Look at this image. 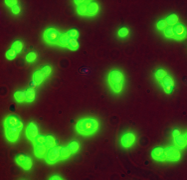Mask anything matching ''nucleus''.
Masks as SVG:
<instances>
[{
	"label": "nucleus",
	"instance_id": "1",
	"mask_svg": "<svg viewBox=\"0 0 187 180\" xmlns=\"http://www.w3.org/2000/svg\"><path fill=\"white\" fill-rule=\"evenodd\" d=\"M77 131L83 135H91L95 133L99 128V122L95 118H84L79 120L76 126Z\"/></svg>",
	"mask_w": 187,
	"mask_h": 180
},
{
	"label": "nucleus",
	"instance_id": "2",
	"mask_svg": "<svg viewBox=\"0 0 187 180\" xmlns=\"http://www.w3.org/2000/svg\"><path fill=\"white\" fill-rule=\"evenodd\" d=\"M180 158V152L176 147L169 146L165 148L163 154L159 160H166V161H178Z\"/></svg>",
	"mask_w": 187,
	"mask_h": 180
},
{
	"label": "nucleus",
	"instance_id": "3",
	"mask_svg": "<svg viewBox=\"0 0 187 180\" xmlns=\"http://www.w3.org/2000/svg\"><path fill=\"white\" fill-rule=\"evenodd\" d=\"M59 36H60L59 31L53 27L48 28L45 31V33H44V39H45L46 41L51 42V43H57L58 39H59Z\"/></svg>",
	"mask_w": 187,
	"mask_h": 180
},
{
	"label": "nucleus",
	"instance_id": "4",
	"mask_svg": "<svg viewBox=\"0 0 187 180\" xmlns=\"http://www.w3.org/2000/svg\"><path fill=\"white\" fill-rule=\"evenodd\" d=\"M59 157H60V147L58 146L51 147L46 154L47 161L50 162V163H53V162L57 161L58 159H59Z\"/></svg>",
	"mask_w": 187,
	"mask_h": 180
},
{
	"label": "nucleus",
	"instance_id": "5",
	"mask_svg": "<svg viewBox=\"0 0 187 180\" xmlns=\"http://www.w3.org/2000/svg\"><path fill=\"white\" fill-rule=\"evenodd\" d=\"M5 126H12V127H17V128H22L23 127V122L19 119L17 115H9L5 119Z\"/></svg>",
	"mask_w": 187,
	"mask_h": 180
},
{
	"label": "nucleus",
	"instance_id": "6",
	"mask_svg": "<svg viewBox=\"0 0 187 180\" xmlns=\"http://www.w3.org/2000/svg\"><path fill=\"white\" fill-rule=\"evenodd\" d=\"M39 134V128H38L37 124L35 122H30L27 125V128H26V135L29 139L31 140H34L35 138L37 137V135Z\"/></svg>",
	"mask_w": 187,
	"mask_h": 180
},
{
	"label": "nucleus",
	"instance_id": "7",
	"mask_svg": "<svg viewBox=\"0 0 187 180\" xmlns=\"http://www.w3.org/2000/svg\"><path fill=\"white\" fill-rule=\"evenodd\" d=\"M5 134L8 140L15 141L19 137V128L12 126H5Z\"/></svg>",
	"mask_w": 187,
	"mask_h": 180
},
{
	"label": "nucleus",
	"instance_id": "8",
	"mask_svg": "<svg viewBox=\"0 0 187 180\" xmlns=\"http://www.w3.org/2000/svg\"><path fill=\"white\" fill-rule=\"evenodd\" d=\"M134 141H135V134H134V133H131V132H127L122 135L121 143L122 146L130 147V145H133L134 143Z\"/></svg>",
	"mask_w": 187,
	"mask_h": 180
},
{
	"label": "nucleus",
	"instance_id": "9",
	"mask_svg": "<svg viewBox=\"0 0 187 180\" xmlns=\"http://www.w3.org/2000/svg\"><path fill=\"white\" fill-rule=\"evenodd\" d=\"M122 79H124V76H122V73L121 71L113 69V70L110 72L109 74L110 83H121Z\"/></svg>",
	"mask_w": 187,
	"mask_h": 180
},
{
	"label": "nucleus",
	"instance_id": "10",
	"mask_svg": "<svg viewBox=\"0 0 187 180\" xmlns=\"http://www.w3.org/2000/svg\"><path fill=\"white\" fill-rule=\"evenodd\" d=\"M161 85L163 86V89H164L166 92H168V93H171L172 87L174 86V81H173V79H172L170 76L166 75L165 77L162 78Z\"/></svg>",
	"mask_w": 187,
	"mask_h": 180
},
{
	"label": "nucleus",
	"instance_id": "11",
	"mask_svg": "<svg viewBox=\"0 0 187 180\" xmlns=\"http://www.w3.org/2000/svg\"><path fill=\"white\" fill-rule=\"evenodd\" d=\"M185 26L183 24H175L173 26V36H175L176 38L180 39L183 38L185 36Z\"/></svg>",
	"mask_w": 187,
	"mask_h": 180
},
{
	"label": "nucleus",
	"instance_id": "12",
	"mask_svg": "<svg viewBox=\"0 0 187 180\" xmlns=\"http://www.w3.org/2000/svg\"><path fill=\"white\" fill-rule=\"evenodd\" d=\"M46 145L45 144H36L34 147V152L38 157H42L46 153Z\"/></svg>",
	"mask_w": 187,
	"mask_h": 180
},
{
	"label": "nucleus",
	"instance_id": "13",
	"mask_svg": "<svg viewBox=\"0 0 187 180\" xmlns=\"http://www.w3.org/2000/svg\"><path fill=\"white\" fill-rule=\"evenodd\" d=\"M45 77H46V74L44 73V72L41 70H36L34 72V76H33V79L34 81L36 82L37 84H40V83H42L43 82V80L45 79Z\"/></svg>",
	"mask_w": 187,
	"mask_h": 180
},
{
	"label": "nucleus",
	"instance_id": "14",
	"mask_svg": "<svg viewBox=\"0 0 187 180\" xmlns=\"http://www.w3.org/2000/svg\"><path fill=\"white\" fill-rule=\"evenodd\" d=\"M175 144L179 147H185L186 145V135L185 134H178L174 137Z\"/></svg>",
	"mask_w": 187,
	"mask_h": 180
},
{
	"label": "nucleus",
	"instance_id": "15",
	"mask_svg": "<svg viewBox=\"0 0 187 180\" xmlns=\"http://www.w3.org/2000/svg\"><path fill=\"white\" fill-rule=\"evenodd\" d=\"M163 151H164V148L163 147L156 146L154 147L152 151H151V155H152V157L155 159V160H159V158L161 157L163 154Z\"/></svg>",
	"mask_w": 187,
	"mask_h": 180
},
{
	"label": "nucleus",
	"instance_id": "16",
	"mask_svg": "<svg viewBox=\"0 0 187 180\" xmlns=\"http://www.w3.org/2000/svg\"><path fill=\"white\" fill-rule=\"evenodd\" d=\"M99 11V5L96 1H91L88 4V14L90 15H94Z\"/></svg>",
	"mask_w": 187,
	"mask_h": 180
},
{
	"label": "nucleus",
	"instance_id": "17",
	"mask_svg": "<svg viewBox=\"0 0 187 180\" xmlns=\"http://www.w3.org/2000/svg\"><path fill=\"white\" fill-rule=\"evenodd\" d=\"M69 40H70V36L68 35V33H62V34H60L57 43L60 46H68Z\"/></svg>",
	"mask_w": 187,
	"mask_h": 180
},
{
	"label": "nucleus",
	"instance_id": "18",
	"mask_svg": "<svg viewBox=\"0 0 187 180\" xmlns=\"http://www.w3.org/2000/svg\"><path fill=\"white\" fill-rule=\"evenodd\" d=\"M177 20H178L177 14L171 13V14H169V15H168L167 17H166L165 21H166V23H167V25H168V26H174L175 24H176Z\"/></svg>",
	"mask_w": 187,
	"mask_h": 180
},
{
	"label": "nucleus",
	"instance_id": "19",
	"mask_svg": "<svg viewBox=\"0 0 187 180\" xmlns=\"http://www.w3.org/2000/svg\"><path fill=\"white\" fill-rule=\"evenodd\" d=\"M14 97L18 102H23L26 100V92L22 91V90H16L14 92Z\"/></svg>",
	"mask_w": 187,
	"mask_h": 180
},
{
	"label": "nucleus",
	"instance_id": "20",
	"mask_svg": "<svg viewBox=\"0 0 187 180\" xmlns=\"http://www.w3.org/2000/svg\"><path fill=\"white\" fill-rule=\"evenodd\" d=\"M45 145L47 147H49V148L56 146V139H55V137L53 135L49 134V135L46 136V143H45Z\"/></svg>",
	"mask_w": 187,
	"mask_h": 180
},
{
	"label": "nucleus",
	"instance_id": "21",
	"mask_svg": "<svg viewBox=\"0 0 187 180\" xmlns=\"http://www.w3.org/2000/svg\"><path fill=\"white\" fill-rule=\"evenodd\" d=\"M68 147L70 148V150L72 151V153H75V152H77L79 150V148H80V142L78 140H73L69 143Z\"/></svg>",
	"mask_w": 187,
	"mask_h": 180
},
{
	"label": "nucleus",
	"instance_id": "22",
	"mask_svg": "<svg viewBox=\"0 0 187 180\" xmlns=\"http://www.w3.org/2000/svg\"><path fill=\"white\" fill-rule=\"evenodd\" d=\"M72 155V151L69 147H60V156L62 158H67Z\"/></svg>",
	"mask_w": 187,
	"mask_h": 180
},
{
	"label": "nucleus",
	"instance_id": "23",
	"mask_svg": "<svg viewBox=\"0 0 187 180\" xmlns=\"http://www.w3.org/2000/svg\"><path fill=\"white\" fill-rule=\"evenodd\" d=\"M25 92H26V100L27 101H32L35 99L36 93H35V90L33 88H28Z\"/></svg>",
	"mask_w": 187,
	"mask_h": 180
},
{
	"label": "nucleus",
	"instance_id": "24",
	"mask_svg": "<svg viewBox=\"0 0 187 180\" xmlns=\"http://www.w3.org/2000/svg\"><path fill=\"white\" fill-rule=\"evenodd\" d=\"M23 47H24V43H23L22 40H15L12 43V48H14L17 52L21 51Z\"/></svg>",
	"mask_w": 187,
	"mask_h": 180
},
{
	"label": "nucleus",
	"instance_id": "25",
	"mask_svg": "<svg viewBox=\"0 0 187 180\" xmlns=\"http://www.w3.org/2000/svg\"><path fill=\"white\" fill-rule=\"evenodd\" d=\"M77 11H78L79 14H81V15H85V14H88V4L82 3L80 5H78Z\"/></svg>",
	"mask_w": 187,
	"mask_h": 180
},
{
	"label": "nucleus",
	"instance_id": "26",
	"mask_svg": "<svg viewBox=\"0 0 187 180\" xmlns=\"http://www.w3.org/2000/svg\"><path fill=\"white\" fill-rule=\"evenodd\" d=\"M68 47L71 48L72 50H76L79 47V41L77 38H70L69 43H68Z\"/></svg>",
	"mask_w": 187,
	"mask_h": 180
},
{
	"label": "nucleus",
	"instance_id": "27",
	"mask_svg": "<svg viewBox=\"0 0 187 180\" xmlns=\"http://www.w3.org/2000/svg\"><path fill=\"white\" fill-rule=\"evenodd\" d=\"M21 165L25 168V169H30V168L32 167V165H33V160H32L31 157H29V156H26L25 160L23 161V163Z\"/></svg>",
	"mask_w": 187,
	"mask_h": 180
},
{
	"label": "nucleus",
	"instance_id": "28",
	"mask_svg": "<svg viewBox=\"0 0 187 180\" xmlns=\"http://www.w3.org/2000/svg\"><path fill=\"white\" fill-rule=\"evenodd\" d=\"M166 75H167V71H166L165 69L159 68L155 71V77L157 79H162V78L165 77Z\"/></svg>",
	"mask_w": 187,
	"mask_h": 180
},
{
	"label": "nucleus",
	"instance_id": "29",
	"mask_svg": "<svg viewBox=\"0 0 187 180\" xmlns=\"http://www.w3.org/2000/svg\"><path fill=\"white\" fill-rule=\"evenodd\" d=\"M128 32H130V30H128V28L127 27V26H122V27H121L119 29L118 34H119V36L124 37V36H127L128 34Z\"/></svg>",
	"mask_w": 187,
	"mask_h": 180
},
{
	"label": "nucleus",
	"instance_id": "30",
	"mask_svg": "<svg viewBox=\"0 0 187 180\" xmlns=\"http://www.w3.org/2000/svg\"><path fill=\"white\" fill-rule=\"evenodd\" d=\"M34 142L36 144H45L46 143V136L38 134L37 137L34 139Z\"/></svg>",
	"mask_w": 187,
	"mask_h": 180
},
{
	"label": "nucleus",
	"instance_id": "31",
	"mask_svg": "<svg viewBox=\"0 0 187 180\" xmlns=\"http://www.w3.org/2000/svg\"><path fill=\"white\" fill-rule=\"evenodd\" d=\"M16 55H17V51L14 48H12V47L9 48L6 51V57L9 58V59H12V58L16 57Z\"/></svg>",
	"mask_w": 187,
	"mask_h": 180
},
{
	"label": "nucleus",
	"instance_id": "32",
	"mask_svg": "<svg viewBox=\"0 0 187 180\" xmlns=\"http://www.w3.org/2000/svg\"><path fill=\"white\" fill-rule=\"evenodd\" d=\"M115 92H121L122 90V83H110Z\"/></svg>",
	"mask_w": 187,
	"mask_h": 180
},
{
	"label": "nucleus",
	"instance_id": "33",
	"mask_svg": "<svg viewBox=\"0 0 187 180\" xmlns=\"http://www.w3.org/2000/svg\"><path fill=\"white\" fill-rule=\"evenodd\" d=\"M36 58H37V53L34 51L29 52L27 54V56H26V59H27V61H29V62H33L34 60H36Z\"/></svg>",
	"mask_w": 187,
	"mask_h": 180
},
{
	"label": "nucleus",
	"instance_id": "34",
	"mask_svg": "<svg viewBox=\"0 0 187 180\" xmlns=\"http://www.w3.org/2000/svg\"><path fill=\"white\" fill-rule=\"evenodd\" d=\"M156 26H157V28H158V29L162 30V29H165L168 25H167V23H166L165 19H160V20H158V21H157Z\"/></svg>",
	"mask_w": 187,
	"mask_h": 180
},
{
	"label": "nucleus",
	"instance_id": "35",
	"mask_svg": "<svg viewBox=\"0 0 187 180\" xmlns=\"http://www.w3.org/2000/svg\"><path fill=\"white\" fill-rule=\"evenodd\" d=\"M68 35L70 36V38H77L79 36V31L76 28H72L68 31Z\"/></svg>",
	"mask_w": 187,
	"mask_h": 180
},
{
	"label": "nucleus",
	"instance_id": "36",
	"mask_svg": "<svg viewBox=\"0 0 187 180\" xmlns=\"http://www.w3.org/2000/svg\"><path fill=\"white\" fill-rule=\"evenodd\" d=\"M164 35L167 37L173 36V26H167V27L164 29Z\"/></svg>",
	"mask_w": 187,
	"mask_h": 180
},
{
	"label": "nucleus",
	"instance_id": "37",
	"mask_svg": "<svg viewBox=\"0 0 187 180\" xmlns=\"http://www.w3.org/2000/svg\"><path fill=\"white\" fill-rule=\"evenodd\" d=\"M41 70H42L46 75H49L52 72V67L50 65H43L42 68H41Z\"/></svg>",
	"mask_w": 187,
	"mask_h": 180
},
{
	"label": "nucleus",
	"instance_id": "38",
	"mask_svg": "<svg viewBox=\"0 0 187 180\" xmlns=\"http://www.w3.org/2000/svg\"><path fill=\"white\" fill-rule=\"evenodd\" d=\"M25 158H26L25 154H23V153H19V154L16 156V161L18 162L19 164H22L23 161L25 160Z\"/></svg>",
	"mask_w": 187,
	"mask_h": 180
},
{
	"label": "nucleus",
	"instance_id": "39",
	"mask_svg": "<svg viewBox=\"0 0 187 180\" xmlns=\"http://www.w3.org/2000/svg\"><path fill=\"white\" fill-rule=\"evenodd\" d=\"M4 2L6 5H9V6H12V7L18 4V1H17V0H6V1H4Z\"/></svg>",
	"mask_w": 187,
	"mask_h": 180
},
{
	"label": "nucleus",
	"instance_id": "40",
	"mask_svg": "<svg viewBox=\"0 0 187 180\" xmlns=\"http://www.w3.org/2000/svg\"><path fill=\"white\" fill-rule=\"evenodd\" d=\"M20 10H21V7H20V5H18V4L12 7V12L14 14H18L20 12Z\"/></svg>",
	"mask_w": 187,
	"mask_h": 180
},
{
	"label": "nucleus",
	"instance_id": "41",
	"mask_svg": "<svg viewBox=\"0 0 187 180\" xmlns=\"http://www.w3.org/2000/svg\"><path fill=\"white\" fill-rule=\"evenodd\" d=\"M178 134H180L179 129H177V128L173 129V132H172V135H173V137H175V136H177Z\"/></svg>",
	"mask_w": 187,
	"mask_h": 180
},
{
	"label": "nucleus",
	"instance_id": "42",
	"mask_svg": "<svg viewBox=\"0 0 187 180\" xmlns=\"http://www.w3.org/2000/svg\"><path fill=\"white\" fill-rule=\"evenodd\" d=\"M50 179H52V180H61L62 179V177L59 176V175H53Z\"/></svg>",
	"mask_w": 187,
	"mask_h": 180
}]
</instances>
